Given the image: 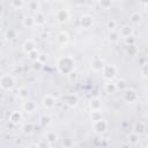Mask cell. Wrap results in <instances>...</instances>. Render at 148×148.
Segmentation results:
<instances>
[{
    "label": "cell",
    "mask_w": 148,
    "mask_h": 148,
    "mask_svg": "<svg viewBox=\"0 0 148 148\" xmlns=\"http://www.w3.org/2000/svg\"><path fill=\"white\" fill-rule=\"evenodd\" d=\"M89 106H90V110L91 112L92 111H101V108H102V101L99 98H92L89 103Z\"/></svg>",
    "instance_id": "9"
},
{
    "label": "cell",
    "mask_w": 148,
    "mask_h": 148,
    "mask_svg": "<svg viewBox=\"0 0 148 148\" xmlns=\"http://www.w3.org/2000/svg\"><path fill=\"white\" fill-rule=\"evenodd\" d=\"M119 32L118 31H116L114 29L113 30H110V34H109V39L111 40V42H117L118 39H119Z\"/></svg>",
    "instance_id": "20"
},
{
    "label": "cell",
    "mask_w": 148,
    "mask_h": 148,
    "mask_svg": "<svg viewBox=\"0 0 148 148\" xmlns=\"http://www.w3.org/2000/svg\"><path fill=\"white\" fill-rule=\"evenodd\" d=\"M15 86V80L12 75L9 74H5L0 77V87L5 90H10L13 89Z\"/></svg>",
    "instance_id": "2"
},
{
    "label": "cell",
    "mask_w": 148,
    "mask_h": 148,
    "mask_svg": "<svg viewBox=\"0 0 148 148\" xmlns=\"http://www.w3.org/2000/svg\"><path fill=\"white\" fill-rule=\"evenodd\" d=\"M15 37H16V31H15L14 29H8V30L6 31V38H7L8 40L14 39Z\"/></svg>",
    "instance_id": "21"
},
{
    "label": "cell",
    "mask_w": 148,
    "mask_h": 148,
    "mask_svg": "<svg viewBox=\"0 0 148 148\" xmlns=\"http://www.w3.org/2000/svg\"><path fill=\"white\" fill-rule=\"evenodd\" d=\"M86 2V0H76V3L77 5H83Z\"/></svg>",
    "instance_id": "37"
},
{
    "label": "cell",
    "mask_w": 148,
    "mask_h": 148,
    "mask_svg": "<svg viewBox=\"0 0 148 148\" xmlns=\"http://www.w3.org/2000/svg\"><path fill=\"white\" fill-rule=\"evenodd\" d=\"M114 84H116V88H117V89H121V90H123V89L126 88V83H125L124 80H119V81H118L117 83H114Z\"/></svg>",
    "instance_id": "31"
},
{
    "label": "cell",
    "mask_w": 148,
    "mask_h": 148,
    "mask_svg": "<svg viewBox=\"0 0 148 148\" xmlns=\"http://www.w3.org/2000/svg\"><path fill=\"white\" fill-rule=\"evenodd\" d=\"M1 57H2V54H1V52H0V59H1Z\"/></svg>",
    "instance_id": "38"
},
{
    "label": "cell",
    "mask_w": 148,
    "mask_h": 148,
    "mask_svg": "<svg viewBox=\"0 0 148 148\" xmlns=\"http://www.w3.org/2000/svg\"><path fill=\"white\" fill-rule=\"evenodd\" d=\"M45 140L49 143H54L58 140V134L56 132H47L46 135H45Z\"/></svg>",
    "instance_id": "16"
},
{
    "label": "cell",
    "mask_w": 148,
    "mask_h": 148,
    "mask_svg": "<svg viewBox=\"0 0 148 148\" xmlns=\"http://www.w3.org/2000/svg\"><path fill=\"white\" fill-rule=\"evenodd\" d=\"M116 74H117V69H116V67L113 65H106V66H104V68H103V75H104L105 79L112 80L116 76Z\"/></svg>",
    "instance_id": "4"
},
{
    "label": "cell",
    "mask_w": 148,
    "mask_h": 148,
    "mask_svg": "<svg viewBox=\"0 0 148 148\" xmlns=\"http://www.w3.org/2000/svg\"><path fill=\"white\" fill-rule=\"evenodd\" d=\"M68 39H69V37H68V34H66V32H60L58 35V42L60 44H66L68 42Z\"/></svg>",
    "instance_id": "19"
},
{
    "label": "cell",
    "mask_w": 148,
    "mask_h": 148,
    "mask_svg": "<svg viewBox=\"0 0 148 148\" xmlns=\"http://www.w3.org/2000/svg\"><path fill=\"white\" fill-rule=\"evenodd\" d=\"M123 97H124V99H125L126 102L132 103L133 101H135L136 95H135V91H134V90H132V89H126V90L124 91V94H123Z\"/></svg>",
    "instance_id": "8"
},
{
    "label": "cell",
    "mask_w": 148,
    "mask_h": 148,
    "mask_svg": "<svg viewBox=\"0 0 148 148\" xmlns=\"http://www.w3.org/2000/svg\"><path fill=\"white\" fill-rule=\"evenodd\" d=\"M12 6L16 9L21 8L23 6V0H12Z\"/></svg>",
    "instance_id": "28"
},
{
    "label": "cell",
    "mask_w": 148,
    "mask_h": 148,
    "mask_svg": "<svg viewBox=\"0 0 148 148\" xmlns=\"http://www.w3.org/2000/svg\"><path fill=\"white\" fill-rule=\"evenodd\" d=\"M42 103H43L44 108H46V109H52V108L56 105V99H54V97H52L51 95H46V96L43 98Z\"/></svg>",
    "instance_id": "7"
},
{
    "label": "cell",
    "mask_w": 148,
    "mask_h": 148,
    "mask_svg": "<svg viewBox=\"0 0 148 148\" xmlns=\"http://www.w3.org/2000/svg\"><path fill=\"white\" fill-rule=\"evenodd\" d=\"M142 132H145V126H143V124L142 123H138L136 125H135V131H134V133H136V134H139V133H142Z\"/></svg>",
    "instance_id": "27"
},
{
    "label": "cell",
    "mask_w": 148,
    "mask_h": 148,
    "mask_svg": "<svg viewBox=\"0 0 148 148\" xmlns=\"http://www.w3.org/2000/svg\"><path fill=\"white\" fill-rule=\"evenodd\" d=\"M92 127H94L95 133H97V134H103V133L106 131V128H108V123H106L103 118H99V119H97V120H94Z\"/></svg>",
    "instance_id": "3"
},
{
    "label": "cell",
    "mask_w": 148,
    "mask_h": 148,
    "mask_svg": "<svg viewBox=\"0 0 148 148\" xmlns=\"http://www.w3.org/2000/svg\"><path fill=\"white\" fill-rule=\"evenodd\" d=\"M73 66H74V60H73L72 58H69V57L62 58V59L59 61V69H60V72L64 73V74L72 72Z\"/></svg>",
    "instance_id": "1"
},
{
    "label": "cell",
    "mask_w": 148,
    "mask_h": 148,
    "mask_svg": "<svg viewBox=\"0 0 148 148\" xmlns=\"http://www.w3.org/2000/svg\"><path fill=\"white\" fill-rule=\"evenodd\" d=\"M128 141L132 142V143H136V142L139 141V134H136V133L131 134V135L128 136Z\"/></svg>",
    "instance_id": "29"
},
{
    "label": "cell",
    "mask_w": 148,
    "mask_h": 148,
    "mask_svg": "<svg viewBox=\"0 0 148 148\" xmlns=\"http://www.w3.org/2000/svg\"><path fill=\"white\" fill-rule=\"evenodd\" d=\"M36 108H37V105H36V103L32 102V101H27V102L23 104V109H24L27 112H34V111L36 110Z\"/></svg>",
    "instance_id": "15"
},
{
    "label": "cell",
    "mask_w": 148,
    "mask_h": 148,
    "mask_svg": "<svg viewBox=\"0 0 148 148\" xmlns=\"http://www.w3.org/2000/svg\"><path fill=\"white\" fill-rule=\"evenodd\" d=\"M37 8H38L37 2H31V3H30V9H32V10H37Z\"/></svg>",
    "instance_id": "35"
},
{
    "label": "cell",
    "mask_w": 148,
    "mask_h": 148,
    "mask_svg": "<svg viewBox=\"0 0 148 148\" xmlns=\"http://www.w3.org/2000/svg\"><path fill=\"white\" fill-rule=\"evenodd\" d=\"M34 18H35V25H43L46 22L45 15L40 12H37V14L34 16Z\"/></svg>",
    "instance_id": "12"
},
{
    "label": "cell",
    "mask_w": 148,
    "mask_h": 148,
    "mask_svg": "<svg viewBox=\"0 0 148 148\" xmlns=\"http://www.w3.org/2000/svg\"><path fill=\"white\" fill-rule=\"evenodd\" d=\"M56 18H57V21H58L59 23H65V22H67V21L69 20V13H68V10H66V9H60V10H58L57 14H56Z\"/></svg>",
    "instance_id": "5"
},
{
    "label": "cell",
    "mask_w": 148,
    "mask_h": 148,
    "mask_svg": "<svg viewBox=\"0 0 148 148\" xmlns=\"http://www.w3.org/2000/svg\"><path fill=\"white\" fill-rule=\"evenodd\" d=\"M42 66H43V64H42L40 61H38V60H35V61H34V68H35V69H40Z\"/></svg>",
    "instance_id": "33"
},
{
    "label": "cell",
    "mask_w": 148,
    "mask_h": 148,
    "mask_svg": "<svg viewBox=\"0 0 148 148\" xmlns=\"http://www.w3.org/2000/svg\"><path fill=\"white\" fill-rule=\"evenodd\" d=\"M92 25V17L89 15H84L81 17V27L84 29H88Z\"/></svg>",
    "instance_id": "10"
},
{
    "label": "cell",
    "mask_w": 148,
    "mask_h": 148,
    "mask_svg": "<svg viewBox=\"0 0 148 148\" xmlns=\"http://www.w3.org/2000/svg\"><path fill=\"white\" fill-rule=\"evenodd\" d=\"M98 2H99V6H101L102 8L108 9V8H110L112 1H111V0H98Z\"/></svg>",
    "instance_id": "24"
},
{
    "label": "cell",
    "mask_w": 148,
    "mask_h": 148,
    "mask_svg": "<svg viewBox=\"0 0 148 148\" xmlns=\"http://www.w3.org/2000/svg\"><path fill=\"white\" fill-rule=\"evenodd\" d=\"M28 95H29V92H28V89H27V88H20V90H18V96H20L21 98H27Z\"/></svg>",
    "instance_id": "26"
},
{
    "label": "cell",
    "mask_w": 148,
    "mask_h": 148,
    "mask_svg": "<svg viewBox=\"0 0 148 148\" xmlns=\"http://www.w3.org/2000/svg\"><path fill=\"white\" fill-rule=\"evenodd\" d=\"M65 147H68V146H73V142L69 140V139H67L66 141H64V143H62Z\"/></svg>",
    "instance_id": "36"
},
{
    "label": "cell",
    "mask_w": 148,
    "mask_h": 148,
    "mask_svg": "<svg viewBox=\"0 0 148 148\" xmlns=\"http://www.w3.org/2000/svg\"><path fill=\"white\" fill-rule=\"evenodd\" d=\"M116 25H117V23H116V21H114V20H111V21H109V22H108V28H109L110 30L116 29Z\"/></svg>",
    "instance_id": "32"
},
{
    "label": "cell",
    "mask_w": 148,
    "mask_h": 148,
    "mask_svg": "<svg viewBox=\"0 0 148 148\" xmlns=\"http://www.w3.org/2000/svg\"><path fill=\"white\" fill-rule=\"evenodd\" d=\"M28 54H29V58H30L32 61L38 60V59H39V52H38L36 49H35V50H32L31 52H29Z\"/></svg>",
    "instance_id": "22"
},
{
    "label": "cell",
    "mask_w": 148,
    "mask_h": 148,
    "mask_svg": "<svg viewBox=\"0 0 148 148\" xmlns=\"http://www.w3.org/2000/svg\"><path fill=\"white\" fill-rule=\"evenodd\" d=\"M106 90H108V92H114L116 90H117V88H116V84L114 83H106Z\"/></svg>",
    "instance_id": "30"
},
{
    "label": "cell",
    "mask_w": 148,
    "mask_h": 148,
    "mask_svg": "<svg viewBox=\"0 0 148 148\" xmlns=\"http://www.w3.org/2000/svg\"><path fill=\"white\" fill-rule=\"evenodd\" d=\"M118 32H119V36H121L124 38H128L132 35V28L130 25H124L120 28V30Z\"/></svg>",
    "instance_id": "11"
},
{
    "label": "cell",
    "mask_w": 148,
    "mask_h": 148,
    "mask_svg": "<svg viewBox=\"0 0 148 148\" xmlns=\"http://www.w3.org/2000/svg\"><path fill=\"white\" fill-rule=\"evenodd\" d=\"M104 64H103V61L102 60H99V59H96V60H94L92 61V64H91V68L95 71V72H101V71H103V68H104Z\"/></svg>",
    "instance_id": "14"
},
{
    "label": "cell",
    "mask_w": 148,
    "mask_h": 148,
    "mask_svg": "<svg viewBox=\"0 0 148 148\" xmlns=\"http://www.w3.org/2000/svg\"><path fill=\"white\" fill-rule=\"evenodd\" d=\"M9 120L13 123V124H18L21 120H22V113L18 112V111H13L9 116Z\"/></svg>",
    "instance_id": "13"
},
{
    "label": "cell",
    "mask_w": 148,
    "mask_h": 148,
    "mask_svg": "<svg viewBox=\"0 0 148 148\" xmlns=\"http://www.w3.org/2000/svg\"><path fill=\"white\" fill-rule=\"evenodd\" d=\"M39 123H40L42 126H46V125H49L51 123V118L47 117V116H42L40 119H39Z\"/></svg>",
    "instance_id": "23"
},
{
    "label": "cell",
    "mask_w": 148,
    "mask_h": 148,
    "mask_svg": "<svg viewBox=\"0 0 148 148\" xmlns=\"http://www.w3.org/2000/svg\"><path fill=\"white\" fill-rule=\"evenodd\" d=\"M32 131H34V125L32 124H25L24 126H23V132L25 133V134H30V133H32Z\"/></svg>",
    "instance_id": "25"
},
{
    "label": "cell",
    "mask_w": 148,
    "mask_h": 148,
    "mask_svg": "<svg viewBox=\"0 0 148 148\" xmlns=\"http://www.w3.org/2000/svg\"><path fill=\"white\" fill-rule=\"evenodd\" d=\"M36 45H35V43L32 42V40H27L24 44H23V50H24V52H27V53H29V52H31L32 50H35L36 47H35Z\"/></svg>",
    "instance_id": "17"
},
{
    "label": "cell",
    "mask_w": 148,
    "mask_h": 148,
    "mask_svg": "<svg viewBox=\"0 0 148 148\" xmlns=\"http://www.w3.org/2000/svg\"><path fill=\"white\" fill-rule=\"evenodd\" d=\"M140 17H141V16H140L138 13H135V14H133V15H132V17H131V18H132V21H133V22H139Z\"/></svg>",
    "instance_id": "34"
},
{
    "label": "cell",
    "mask_w": 148,
    "mask_h": 148,
    "mask_svg": "<svg viewBox=\"0 0 148 148\" xmlns=\"http://www.w3.org/2000/svg\"><path fill=\"white\" fill-rule=\"evenodd\" d=\"M64 101H65V103L67 104V105H69V106H76L77 105V102H79V99H77V96L76 95H74V94H69V95H66L65 97H64Z\"/></svg>",
    "instance_id": "6"
},
{
    "label": "cell",
    "mask_w": 148,
    "mask_h": 148,
    "mask_svg": "<svg viewBox=\"0 0 148 148\" xmlns=\"http://www.w3.org/2000/svg\"><path fill=\"white\" fill-rule=\"evenodd\" d=\"M23 25L24 27H27V28H31V27H34L35 25V18H34V16H25L24 18H23Z\"/></svg>",
    "instance_id": "18"
}]
</instances>
